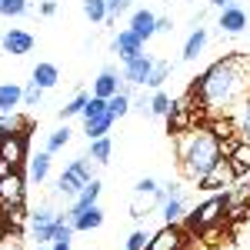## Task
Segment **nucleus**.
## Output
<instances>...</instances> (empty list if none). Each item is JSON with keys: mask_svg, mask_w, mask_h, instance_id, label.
<instances>
[{"mask_svg": "<svg viewBox=\"0 0 250 250\" xmlns=\"http://www.w3.org/2000/svg\"><path fill=\"white\" fill-rule=\"evenodd\" d=\"M114 154V144H110V137H100V140H90V157H94L97 164H107Z\"/></svg>", "mask_w": 250, "mask_h": 250, "instance_id": "obj_33", "label": "nucleus"}, {"mask_svg": "<svg viewBox=\"0 0 250 250\" xmlns=\"http://www.w3.org/2000/svg\"><path fill=\"white\" fill-rule=\"evenodd\" d=\"M193 124H197V107H190L187 100H173L170 104V114H167V127H170V134H184V130H190Z\"/></svg>", "mask_w": 250, "mask_h": 250, "instance_id": "obj_8", "label": "nucleus"}, {"mask_svg": "<svg viewBox=\"0 0 250 250\" xmlns=\"http://www.w3.org/2000/svg\"><path fill=\"white\" fill-rule=\"evenodd\" d=\"M184 244H187V237L180 230V224H164L150 237V250H184Z\"/></svg>", "mask_w": 250, "mask_h": 250, "instance_id": "obj_14", "label": "nucleus"}, {"mask_svg": "<svg viewBox=\"0 0 250 250\" xmlns=\"http://www.w3.org/2000/svg\"><path fill=\"white\" fill-rule=\"evenodd\" d=\"M130 30L147 43L150 37H157V14H154V10H147V7L134 10V17H130Z\"/></svg>", "mask_w": 250, "mask_h": 250, "instance_id": "obj_16", "label": "nucleus"}, {"mask_svg": "<svg viewBox=\"0 0 250 250\" xmlns=\"http://www.w3.org/2000/svg\"><path fill=\"white\" fill-rule=\"evenodd\" d=\"M30 80H34L37 87H43V90H54V87L60 83V70L54 67V63H37L34 74H30Z\"/></svg>", "mask_w": 250, "mask_h": 250, "instance_id": "obj_21", "label": "nucleus"}, {"mask_svg": "<svg viewBox=\"0 0 250 250\" xmlns=\"http://www.w3.org/2000/svg\"><path fill=\"white\" fill-rule=\"evenodd\" d=\"M160 217L164 224H180L187 217V204H184V193H164V204H160Z\"/></svg>", "mask_w": 250, "mask_h": 250, "instance_id": "obj_17", "label": "nucleus"}, {"mask_svg": "<svg viewBox=\"0 0 250 250\" xmlns=\"http://www.w3.org/2000/svg\"><path fill=\"white\" fill-rule=\"evenodd\" d=\"M83 17L90 23H107V17H110L107 0H83Z\"/></svg>", "mask_w": 250, "mask_h": 250, "instance_id": "obj_26", "label": "nucleus"}, {"mask_svg": "<svg viewBox=\"0 0 250 250\" xmlns=\"http://www.w3.org/2000/svg\"><path fill=\"white\" fill-rule=\"evenodd\" d=\"M130 3H134V0H107V10H110V17H107V23H114V20L120 17L124 10H130Z\"/></svg>", "mask_w": 250, "mask_h": 250, "instance_id": "obj_38", "label": "nucleus"}, {"mask_svg": "<svg viewBox=\"0 0 250 250\" xmlns=\"http://www.w3.org/2000/svg\"><path fill=\"white\" fill-rule=\"evenodd\" d=\"M170 97L164 94V90H154V97L147 100V117H167L170 114Z\"/></svg>", "mask_w": 250, "mask_h": 250, "instance_id": "obj_28", "label": "nucleus"}, {"mask_svg": "<svg viewBox=\"0 0 250 250\" xmlns=\"http://www.w3.org/2000/svg\"><path fill=\"white\" fill-rule=\"evenodd\" d=\"M27 193V177L20 170H10L7 177H0V207H20Z\"/></svg>", "mask_w": 250, "mask_h": 250, "instance_id": "obj_6", "label": "nucleus"}, {"mask_svg": "<svg viewBox=\"0 0 250 250\" xmlns=\"http://www.w3.org/2000/svg\"><path fill=\"white\" fill-rule=\"evenodd\" d=\"M220 137L210 130V124H193L190 130L177 134V160L184 177H190L193 184L200 177H207L210 167L220 160Z\"/></svg>", "mask_w": 250, "mask_h": 250, "instance_id": "obj_2", "label": "nucleus"}, {"mask_svg": "<svg viewBox=\"0 0 250 250\" xmlns=\"http://www.w3.org/2000/svg\"><path fill=\"white\" fill-rule=\"evenodd\" d=\"M110 110H107V100L104 97H94L90 94V100H87V107H83V124H90V120H100V117H107Z\"/></svg>", "mask_w": 250, "mask_h": 250, "instance_id": "obj_31", "label": "nucleus"}, {"mask_svg": "<svg viewBox=\"0 0 250 250\" xmlns=\"http://www.w3.org/2000/svg\"><path fill=\"white\" fill-rule=\"evenodd\" d=\"M130 87H134V83H127L120 94H114L110 100H107V110H110V117H114V120H120V117H127L130 110H134V97H130Z\"/></svg>", "mask_w": 250, "mask_h": 250, "instance_id": "obj_19", "label": "nucleus"}, {"mask_svg": "<svg viewBox=\"0 0 250 250\" xmlns=\"http://www.w3.org/2000/svg\"><path fill=\"white\" fill-rule=\"evenodd\" d=\"M150 237H154V233L134 230L130 237H127V250H150Z\"/></svg>", "mask_w": 250, "mask_h": 250, "instance_id": "obj_37", "label": "nucleus"}, {"mask_svg": "<svg viewBox=\"0 0 250 250\" xmlns=\"http://www.w3.org/2000/svg\"><path fill=\"white\" fill-rule=\"evenodd\" d=\"M50 157H54L50 150H40L37 157L27 160V177H30L34 184H43V180L50 177Z\"/></svg>", "mask_w": 250, "mask_h": 250, "instance_id": "obj_18", "label": "nucleus"}, {"mask_svg": "<svg viewBox=\"0 0 250 250\" xmlns=\"http://www.w3.org/2000/svg\"><path fill=\"white\" fill-rule=\"evenodd\" d=\"M100 224H104V210H100V204H94V207H87V210L80 213L70 227H74V230H97Z\"/></svg>", "mask_w": 250, "mask_h": 250, "instance_id": "obj_23", "label": "nucleus"}, {"mask_svg": "<svg viewBox=\"0 0 250 250\" xmlns=\"http://www.w3.org/2000/svg\"><path fill=\"white\" fill-rule=\"evenodd\" d=\"M57 217H60V213L54 210L50 204H43V207H37V210L27 217V227H30V230H37V227H47V224H54Z\"/></svg>", "mask_w": 250, "mask_h": 250, "instance_id": "obj_27", "label": "nucleus"}, {"mask_svg": "<svg viewBox=\"0 0 250 250\" xmlns=\"http://www.w3.org/2000/svg\"><path fill=\"white\" fill-rule=\"evenodd\" d=\"M0 14L3 17H23L27 14V0H0Z\"/></svg>", "mask_w": 250, "mask_h": 250, "instance_id": "obj_36", "label": "nucleus"}, {"mask_svg": "<svg viewBox=\"0 0 250 250\" xmlns=\"http://www.w3.org/2000/svg\"><path fill=\"white\" fill-rule=\"evenodd\" d=\"M0 47H3V54H10V57H23V54L34 50V34H27V30H20V27H10V30L0 37Z\"/></svg>", "mask_w": 250, "mask_h": 250, "instance_id": "obj_11", "label": "nucleus"}, {"mask_svg": "<svg viewBox=\"0 0 250 250\" xmlns=\"http://www.w3.org/2000/svg\"><path fill=\"white\" fill-rule=\"evenodd\" d=\"M170 74H173L170 60H154V70H150V77H147V87H150V90H160V83L170 80Z\"/></svg>", "mask_w": 250, "mask_h": 250, "instance_id": "obj_25", "label": "nucleus"}, {"mask_svg": "<svg viewBox=\"0 0 250 250\" xmlns=\"http://www.w3.org/2000/svg\"><path fill=\"white\" fill-rule=\"evenodd\" d=\"M110 50H114L117 57H120L124 63H127L130 57H137V54H144V40H140V37L134 34V30L127 27V30H120V34L114 37V43H110Z\"/></svg>", "mask_w": 250, "mask_h": 250, "instance_id": "obj_15", "label": "nucleus"}, {"mask_svg": "<svg viewBox=\"0 0 250 250\" xmlns=\"http://www.w3.org/2000/svg\"><path fill=\"white\" fill-rule=\"evenodd\" d=\"M170 30H173L170 17H157V34H170Z\"/></svg>", "mask_w": 250, "mask_h": 250, "instance_id": "obj_40", "label": "nucleus"}, {"mask_svg": "<svg viewBox=\"0 0 250 250\" xmlns=\"http://www.w3.org/2000/svg\"><path fill=\"white\" fill-rule=\"evenodd\" d=\"M20 104H23V87H17V83H0V107L17 110Z\"/></svg>", "mask_w": 250, "mask_h": 250, "instance_id": "obj_24", "label": "nucleus"}, {"mask_svg": "<svg viewBox=\"0 0 250 250\" xmlns=\"http://www.w3.org/2000/svg\"><path fill=\"white\" fill-rule=\"evenodd\" d=\"M227 160L233 164L237 177H240V173H250V144H247V140H237V147L227 154Z\"/></svg>", "mask_w": 250, "mask_h": 250, "instance_id": "obj_22", "label": "nucleus"}, {"mask_svg": "<svg viewBox=\"0 0 250 250\" xmlns=\"http://www.w3.org/2000/svg\"><path fill=\"white\" fill-rule=\"evenodd\" d=\"M50 250H70V240H54Z\"/></svg>", "mask_w": 250, "mask_h": 250, "instance_id": "obj_41", "label": "nucleus"}, {"mask_svg": "<svg viewBox=\"0 0 250 250\" xmlns=\"http://www.w3.org/2000/svg\"><path fill=\"white\" fill-rule=\"evenodd\" d=\"M94 164H97V160H94L90 154H83V157H77V160H70V167H67V170L57 177V193H60V197L74 200V197H77V193L97 177Z\"/></svg>", "mask_w": 250, "mask_h": 250, "instance_id": "obj_4", "label": "nucleus"}, {"mask_svg": "<svg viewBox=\"0 0 250 250\" xmlns=\"http://www.w3.org/2000/svg\"><path fill=\"white\" fill-rule=\"evenodd\" d=\"M110 127H114V117H100V120H90V124H83V134H87V140H100V137L110 134Z\"/></svg>", "mask_w": 250, "mask_h": 250, "instance_id": "obj_29", "label": "nucleus"}, {"mask_svg": "<svg viewBox=\"0 0 250 250\" xmlns=\"http://www.w3.org/2000/svg\"><path fill=\"white\" fill-rule=\"evenodd\" d=\"M247 10L244 7H237V3H230V7H224L220 10V20H217V27H220V34H230V37H237V34H244L247 30Z\"/></svg>", "mask_w": 250, "mask_h": 250, "instance_id": "obj_13", "label": "nucleus"}, {"mask_svg": "<svg viewBox=\"0 0 250 250\" xmlns=\"http://www.w3.org/2000/svg\"><path fill=\"white\" fill-rule=\"evenodd\" d=\"M37 250H50V247H37Z\"/></svg>", "mask_w": 250, "mask_h": 250, "instance_id": "obj_43", "label": "nucleus"}, {"mask_svg": "<svg viewBox=\"0 0 250 250\" xmlns=\"http://www.w3.org/2000/svg\"><path fill=\"white\" fill-rule=\"evenodd\" d=\"M0 160H7L14 170H20L30 157H27V134H7L0 140Z\"/></svg>", "mask_w": 250, "mask_h": 250, "instance_id": "obj_7", "label": "nucleus"}, {"mask_svg": "<svg viewBox=\"0 0 250 250\" xmlns=\"http://www.w3.org/2000/svg\"><path fill=\"white\" fill-rule=\"evenodd\" d=\"M150 70H154V57H147V54H137L124 63V80L127 83H134V87H147V77H150Z\"/></svg>", "mask_w": 250, "mask_h": 250, "instance_id": "obj_10", "label": "nucleus"}, {"mask_svg": "<svg viewBox=\"0 0 250 250\" xmlns=\"http://www.w3.org/2000/svg\"><path fill=\"white\" fill-rule=\"evenodd\" d=\"M127 87V80L124 74H117V67H104L94 80V97H104V100H110L114 94H120Z\"/></svg>", "mask_w": 250, "mask_h": 250, "instance_id": "obj_12", "label": "nucleus"}, {"mask_svg": "<svg viewBox=\"0 0 250 250\" xmlns=\"http://www.w3.org/2000/svg\"><path fill=\"white\" fill-rule=\"evenodd\" d=\"M87 100H90V94H77L70 97L63 107H60V120H70V117H80L83 114V107H87Z\"/></svg>", "mask_w": 250, "mask_h": 250, "instance_id": "obj_32", "label": "nucleus"}, {"mask_svg": "<svg viewBox=\"0 0 250 250\" xmlns=\"http://www.w3.org/2000/svg\"><path fill=\"white\" fill-rule=\"evenodd\" d=\"M40 100H43V87H37L34 80L23 87V104L20 107H40Z\"/></svg>", "mask_w": 250, "mask_h": 250, "instance_id": "obj_35", "label": "nucleus"}, {"mask_svg": "<svg viewBox=\"0 0 250 250\" xmlns=\"http://www.w3.org/2000/svg\"><path fill=\"white\" fill-rule=\"evenodd\" d=\"M193 94L204 104L207 114H227L233 107H240L250 97V57L230 54V57L213 60L210 67L197 77Z\"/></svg>", "mask_w": 250, "mask_h": 250, "instance_id": "obj_1", "label": "nucleus"}, {"mask_svg": "<svg viewBox=\"0 0 250 250\" xmlns=\"http://www.w3.org/2000/svg\"><path fill=\"white\" fill-rule=\"evenodd\" d=\"M40 14H43V17H54V14H57V0H43V3H40Z\"/></svg>", "mask_w": 250, "mask_h": 250, "instance_id": "obj_39", "label": "nucleus"}, {"mask_svg": "<svg viewBox=\"0 0 250 250\" xmlns=\"http://www.w3.org/2000/svg\"><path fill=\"white\" fill-rule=\"evenodd\" d=\"M233 124H237V137L240 140H247L250 144V97L237 107V117H233Z\"/></svg>", "mask_w": 250, "mask_h": 250, "instance_id": "obj_30", "label": "nucleus"}, {"mask_svg": "<svg viewBox=\"0 0 250 250\" xmlns=\"http://www.w3.org/2000/svg\"><path fill=\"white\" fill-rule=\"evenodd\" d=\"M100 190H104V187H100V180H90V184H87V187H83V190L77 193V197H74V200H70V207H67V210H63V217H67V220H70V224H74V220H77L80 213L87 210V207H94L97 200H100Z\"/></svg>", "mask_w": 250, "mask_h": 250, "instance_id": "obj_9", "label": "nucleus"}, {"mask_svg": "<svg viewBox=\"0 0 250 250\" xmlns=\"http://www.w3.org/2000/svg\"><path fill=\"white\" fill-rule=\"evenodd\" d=\"M233 180H237L233 164L227 160V157H220V160L210 167V173L197 180V190H204V193H220V190H227V187H233Z\"/></svg>", "mask_w": 250, "mask_h": 250, "instance_id": "obj_5", "label": "nucleus"}, {"mask_svg": "<svg viewBox=\"0 0 250 250\" xmlns=\"http://www.w3.org/2000/svg\"><path fill=\"white\" fill-rule=\"evenodd\" d=\"M230 200H233V193H227V190L213 193L210 200H204L193 213L184 217V220H187V230H190V233H204L207 227L224 224V217H227V210H230Z\"/></svg>", "mask_w": 250, "mask_h": 250, "instance_id": "obj_3", "label": "nucleus"}, {"mask_svg": "<svg viewBox=\"0 0 250 250\" xmlns=\"http://www.w3.org/2000/svg\"><path fill=\"white\" fill-rule=\"evenodd\" d=\"M207 40H210L207 27H193V30H190V37H187V43H184V60H197L200 54H204Z\"/></svg>", "mask_w": 250, "mask_h": 250, "instance_id": "obj_20", "label": "nucleus"}, {"mask_svg": "<svg viewBox=\"0 0 250 250\" xmlns=\"http://www.w3.org/2000/svg\"><path fill=\"white\" fill-rule=\"evenodd\" d=\"M67 144H70V127L63 124V127H57L54 134L47 137V147H43V150H50V154H57V150H63V147H67Z\"/></svg>", "mask_w": 250, "mask_h": 250, "instance_id": "obj_34", "label": "nucleus"}, {"mask_svg": "<svg viewBox=\"0 0 250 250\" xmlns=\"http://www.w3.org/2000/svg\"><path fill=\"white\" fill-rule=\"evenodd\" d=\"M213 7H217V10H224V7H230V3H237V0H210Z\"/></svg>", "mask_w": 250, "mask_h": 250, "instance_id": "obj_42", "label": "nucleus"}]
</instances>
